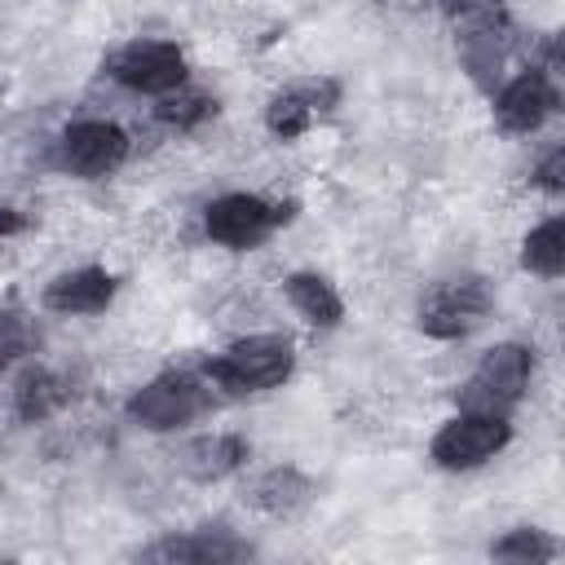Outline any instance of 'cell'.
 <instances>
[{
    "label": "cell",
    "instance_id": "ac0fdd59",
    "mask_svg": "<svg viewBox=\"0 0 565 565\" xmlns=\"http://www.w3.org/2000/svg\"><path fill=\"white\" fill-rule=\"evenodd\" d=\"M516 260H521L525 274L556 282V278L565 274V216H547V221H539V225L521 238Z\"/></svg>",
    "mask_w": 565,
    "mask_h": 565
},
{
    "label": "cell",
    "instance_id": "4fadbf2b",
    "mask_svg": "<svg viewBox=\"0 0 565 565\" xmlns=\"http://www.w3.org/2000/svg\"><path fill=\"white\" fill-rule=\"evenodd\" d=\"M115 296H119V278L106 265H75L44 282L40 305L62 318H93V313H106Z\"/></svg>",
    "mask_w": 565,
    "mask_h": 565
},
{
    "label": "cell",
    "instance_id": "ba28073f",
    "mask_svg": "<svg viewBox=\"0 0 565 565\" xmlns=\"http://www.w3.org/2000/svg\"><path fill=\"white\" fill-rule=\"evenodd\" d=\"M102 71H106V79H115L124 93H137V97H163V93L190 84L185 49L163 35H137V40L119 44Z\"/></svg>",
    "mask_w": 565,
    "mask_h": 565
},
{
    "label": "cell",
    "instance_id": "cb8c5ba5",
    "mask_svg": "<svg viewBox=\"0 0 565 565\" xmlns=\"http://www.w3.org/2000/svg\"><path fill=\"white\" fill-rule=\"evenodd\" d=\"M9 362H13V353H9V349H0V380H4V371H9Z\"/></svg>",
    "mask_w": 565,
    "mask_h": 565
},
{
    "label": "cell",
    "instance_id": "ffe728a7",
    "mask_svg": "<svg viewBox=\"0 0 565 565\" xmlns=\"http://www.w3.org/2000/svg\"><path fill=\"white\" fill-rule=\"evenodd\" d=\"M490 556L494 561H512V565H543V561L561 556V539L539 530V525H512L508 534H499L490 543Z\"/></svg>",
    "mask_w": 565,
    "mask_h": 565
},
{
    "label": "cell",
    "instance_id": "7402d4cb",
    "mask_svg": "<svg viewBox=\"0 0 565 565\" xmlns=\"http://www.w3.org/2000/svg\"><path fill=\"white\" fill-rule=\"evenodd\" d=\"M428 9H437L446 22H468V18H481V13H494V9H508V0H424Z\"/></svg>",
    "mask_w": 565,
    "mask_h": 565
},
{
    "label": "cell",
    "instance_id": "7c38bea8",
    "mask_svg": "<svg viewBox=\"0 0 565 565\" xmlns=\"http://www.w3.org/2000/svg\"><path fill=\"white\" fill-rule=\"evenodd\" d=\"M455 49H459V62L468 66V75L494 93L503 66H508V53L516 49V22L508 18V9H494V13H481V18H468V22H455Z\"/></svg>",
    "mask_w": 565,
    "mask_h": 565
},
{
    "label": "cell",
    "instance_id": "5b68a950",
    "mask_svg": "<svg viewBox=\"0 0 565 565\" xmlns=\"http://www.w3.org/2000/svg\"><path fill=\"white\" fill-rule=\"evenodd\" d=\"M534 384V349L521 340H499L490 344L468 380L455 388L459 411H486V415H512Z\"/></svg>",
    "mask_w": 565,
    "mask_h": 565
},
{
    "label": "cell",
    "instance_id": "603a6c76",
    "mask_svg": "<svg viewBox=\"0 0 565 565\" xmlns=\"http://www.w3.org/2000/svg\"><path fill=\"white\" fill-rule=\"evenodd\" d=\"M18 230H26V216H22L18 207H4V212H0V243L13 238Z\"/></svg>",
    "mask_w": 565,
    "mask_h": 565
},
{
    "label": "cell",
    "instance_id": "52a82bcc",
    "mask_svg": "<svg viewBox=\"0 0 565 565\" xmlns=\"http://www.w3.org/2000/svg\"><path fill=\"white\" fill-rule=\"evenodd\" d=\"M512 446V415L455 411L428 441V459L441 472H477Z\"/></svg>",
    "mask_w": 565,
    "mask_h": 565
},
{
    "label": "cell",
    "instance_id": "30bf717a",
    "mask_svg": "<svg viewBox=\"0 0 565 565\" xmlns=\"http://www.w3.org/2000/svg\"><path fill=\"white\" fill-rule=\"evenodd\" d=\"M340 97H344V88L331 75L291 79L278 93H269V102H265V132L278 137V141H300L309 128H318L322 119L335 115Z\"/></svg>",
    "mask_w": 565,
    "mask_h": 565
},
{
    "label": "cell",
    "instance_id": "44dd1931",
    "mask_svg": "<svg viewBox=\"0 0 565 565\" xmlns=\"http://www.w3.org/2000/svg\"><path fill=\"white\" fill-rule=\"evenodd\" d=\"M530 181H534L543 194H552V199L565 194V146H552V150L534 163V177H530Z\"/></svg>",
    "mask_w": 565,
    "mask_h": 565
},
{
    "label": "cell",
    "instance_id": "2e32d148",
    "mask_svg": "<svg viewBox=\"0 0 565 565\" xmlns=\"http://www.w3.org/2000/svg\"><path fill=\"white\" fill-rule=\"evenodd\" d=\"M247 459H252V441L243 433H199L177 450L181 477H190L199 486H212V481L243 472Z\"/></svg>",
    "mask_w": 565,
    "mask_h": 565
},
{
    "label": "cell",
    "instance_id": "8fae6325",
    "mask_svg": "<svg viewBox=\"0 0 565 565\" xmlns=\"http://www.w3.org/2000/svg\"><path fill=\"white\" fill-rule=\"evenodd\" d=\"M141 561H163V565H234V561H252L256 547L225 521H207L194 530H168L154 543L137 547Z\"/></svg>",
    "mask_w": 565,
    "mask_h": 565
},
{
    "label": "cell",
    "instance_id": "3957f363",
    "mask_svg": "<svg viewBox=\"0 0 565 565\" xmlns=\"http://www.w3.org/2000/svg\"><path fill=\"white\" fill-rule=\"evenodd\" d=\"M296 212L300 207L291 199H269L256 190H225L203 207V234H207V243H216L225 252H256L282 225H291Z\"/></svg>",
    "mask_w": 565,
    "mask_h": 565
},
{
    "label": "cell",
    "instance_id": "d6986e66",
    "mask_svg": "<svg viewBox=\"0 0 565 565\" xmlns=\"http://www.w3.org/2000/svg\"><path fill=\"white\" fill-rule=\"evenodd\" d=\"M212 115H216V97H212L207 88H194V84H181V88L154 97V119H159L168 132H194V128H203Z\"/></svg>",
    "mask_w": 565,
    "mask_h": 565
},
{
    "label": "cell",
    "instance_id": "8992f818",
    "mask_svg": "<svg viewBox=\"0 0 565 565\" xmlns=\"http://www.w3.org/2000/svg\"><path fill=\"white\" fill-rule=\"evenodd\" d=\"M212 406V384L203 371H159L146 384H137L124 402V415L146 433H181Z\"/></svg>",
    "mask_w": 565,
    "mask_h": 565
},
{
    "label": "cell",
    "instance_id": "7a4b0ae2",
    "mask_svg": "<svg viewBox=\"0 0 565 565\" xmlns=\"http://www.w3.org/2000/svg\"><path fill=\"white\" fill-rule=\"evenodd\" d=\"M494 318V287L486 274H450L419 291L415 327L437 344H459Z\"/></svg>",
    "mask_w": 565,
    "mask_h": 565
},
{
    "label": "cell",
    "instance_id": "6da1fadb",
    "mask_svg": "<svg viewBox=\"0 0 565 565\" xmlns=\"http://www.w3.org/2000/svg\"><path fill=\"white\" fill-rule=\"evenodd\" d=\"M203 375L221 397H260L296 375V344L282 331H252L212 353Z\"/></svg>",
    "mask_w": 565,
    "mask_h": 565
},
{
    "label": "cell",
    "instance_id": "e0dca14e",
    "mask_svg": "<svg viewBox=\"0 0 565 565\" xmlns=\"http://www.w3.org/2000/svg\"><path fill=\"white\" fill-rule=\"evenodd\" d=\"M282 296L296 309V318H305L313 331H335L344 322V296L335 291V282L318 269H296L282 278Z\"/></svg>",
    "mask_w": 565,
    "mask_h": 565
},
{
    "label": "cell",
    "instance_id": "5bb4252c",
    "mask_svg": "<svg viewBox=\"0 0 565 565\" xmlns=\"http://www.w3.org/2000/svg\"><path fill=\"white\" fill-rule=\"evenodd\" d=\"M243 499L256 512L274 516V521H296L318 503V481L296 463H274V468H265V472H256L247 481Z\"/></svg>",
    "mask_w": 565,
    "mask_h": 565
},
{
    "label": "cell",
    "instance_id": "9a60e30c",
    "mask_svg": "<svg viewBox=\"0 0 565 565\" xmlns=\"http://www.w3.org/2000/svg\"><path fill=\"white\" fill-rule=\"evenodd\" d=\"M79 397V380L71 371H57V366H26L13 384V397H9V411L18 424H44L53 415H62L71 402Z\"/></svg>",
    "mask_w": 565,
    "mask_h": 565
},
{
    "label": "cell",
    "instance_id": "9c48e42d",
    "mask_svg": "<svg viewBox=\"0 0 565 565\" xmlns=\"http://www.w3.org/2000/svg\"><path fill=\"white\" fill-rule=\"evenodd\" d=\"M132 154L128 132L115 119H71L53 137V168L79 181H106L115 177Z\"/></svg>",
    "mask_w": 565,
    "mask_h": 565
},
{
    "label": "cell",
    "instance_id": "277c9868",
    "mask_svg": "<svg viewBox=\"0 0 565 565\" xmlns=\"http://www.w3.org/2000/svg\"><path fill=\"white\" fill-rule=\"evenodd\" d=\"M490 110L494 124L512 137H530L539 132L556 110H561V57H556V40L543 44V57H530V66H521L516 75H508L494 93H490Z\"/></svg>",
    "mask_w": 565,
    "mask_h": 565
}]
</instances>
